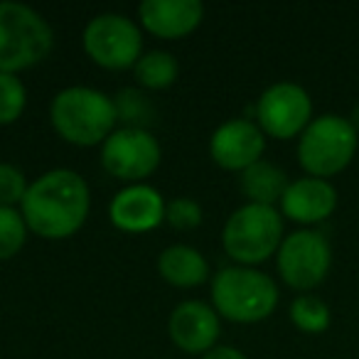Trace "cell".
Returning a JSON list of instances; mask_svg holds the SVG:
<instances>
[{
  "label": "cell",
  "instance_id": "1",
  "mask_svg": "<svg viewBox=\"0 0 359 359\" xmlns=\"http://www.w3.org/2000/svg\"><path fill=\"white\" fill-rule=\"evenodd\" d=\"M91 210V192L84 175L69 168H55L30 182L20 205L27 229L40 239H69L84 226Z\"/></svg>",
  "mask_w": 359,
  "mask_h": 359
},
{
  "label": "cell",
  "instance_id": "16",
  "mask_svg": "<svg viewBox=\"0 0 359 359\" xmlns=\"http://www.w3.org/2000/svg\"><path fill=\"white\" fill-rule=\"evenodd\" d=\"M158 273L172 288H197L210 280V261L187 244H172L160 251Z\"/></svg>",
  "mask_w": 359,
  "mask_h": 359
},
{
  "label": "cell",
  "instance_id": "11",
  "mask_svg": "<svg viewBox=\"0 0 359 359\" xmlns=\"http://www.w3.org/2000/svg\"><path fill=\"white\" fill-rule=\"evenodd\" d=\"M266 133L251 118H229L210 135V158L229 172H244L264 160Z\"/></svg>",
  "mask_w": 359,
  "mask_h": 359
},
{
  "label": "cell",
  "instance_id": "23",
  "mask_svg": "<svg viewBox=\"0 0 359 359\" xmlns=\"http://www.w3.org/2000/svg\"><path fill=\"white\" fill-rule=\"evenodd\" d=\"M27 187H30V182L18 165L0 163V207L20 210L22 200L27 195Z\"/></svg>",
  "mask_w": 359,
  "mask_h": 359
},
{
  "label": "cell",
  "instance_id": "20",
  "mask_svg": "<svg viewBox=\"0 0 359 359\" xmlns=\"http://www.w3.org/2000/svg\"><path fill=\"white\" fill-rule=\"evenodd\" d=\"M27 234L30 229H27L20 210L0 207V261L15 259L25 246Z\"/></svg>",
  "mask_w": 359,
  "mask_h": 359
},
{
  "label": "cell",
  "instance_id": "5",
  "mask_svg": "<svg viewBox=\"0 0 359 359\" xmlns=\"http://www.w3.org/2000/svg\"><path fill=\"white\" fill-rule=\"evenodd\" d=\"M283 215L276 207L266 205H241L224 222L222 229V246L224 254L236 266L266 264L271 256L278 254L283 244Z\"/></svg>",
  "mask_w": 359,
  "mask_h": 359
},
{
  "label": "cell",
  "instance_id": "3",
  "mask_svg": "<svg viewBox=\"0 0 359 359\" xmlns=\"http://www.w3.org/2000/svg\"><path fill=\"white\" fill-rule=\"evenodd\" d=\"M212 308L236 325L264 323L278 308V285L269 273L251 266H226L212 278Z\"/></svg>",
  "mask_w": 359,
  "mask_h": 359
},
{
  "label": "cell",
  "instance_id": "7",
  "mask_svg": "<svg viewBox=\"0 0 359 359\" xmlns=\"http://www.w3.org/2000/svg\"><path fill=\"white\" fill-rule=\"evenodd\" d=\"M81 47L101 69H133L135 62L143 57V32L123 13H101L86 22Z\"/></svg>",
  "mask_w": 359,
  "mask_h": 359
},
{
  "label": "cell",
  "instance_id": "18",
  "mask_svg": "<svg viewBox=\"0 0 359 359\" xmlns=\"http://www.w3.org/2000/svg\"><path fill=\"white\" fill-rule=\"evenodd\" d=\"M177 74H180V65L172 52L168 50L143 52V57L133 67V76L138 81V86L150 91L170 89L177 81Z\"/></svg>",
  "mask_w": 359,
  "mask_h": 359
},
{
  "label": "cell",
  "instance_id": "2",
  "mask_svg": "<svg viewBox=\"0 0 359 359\" xmlns=\"http://www.w3.org/2000/svg\"><path fill=\"white\" fill-rule=\"evenodd\" d=\"M50 123L62 140L76 148L101 145L118 123L116 104L94 86H67L50 101Z\"/></svg>",
  "mask_w": 359,
  "mask_h": 359
},
{
  "label": "cell",
  "instance_id": "15",
  "mask_svg": "<svg viewBox=\"0 0 359 359\" xmlns=\"http://www.w3.org/2000/svg\"><path fill=\"white\" fill-rule=\"evenodd\" d=\"M138 20L160 40H182L202 25L205 6L200 0H143Z\"/></svg>",
  "mask_w": 359,
  "mask_h": 359
},
{
  "label": "cell",
  "instance_id": "9",
  "mask_svg": "<svg viewBox=\"0 0 359 359\" xmlns=\"http://www.w3.org/2000/svg\"><path fill=\"white\" fill-rule=\"evenodd\" d=\"M163 150L148 128L121 126L101 143V165L111 177L140 185L160 168Z\"/></svg>",
  "mask_w": 359,
  "mask_h": 359
},
{
  "label": "cell",
  "instance_id": "12",
  "mask_svg": "<svg viewBox=\"0 0 359 359\" xmlns=\"http://www.w3.org/2000/svg\"><path fill=\"white\" fill-rule=\"evenodd\" d=\"M170 342L187 354H207L217 347L222 334V318L210 303L182 300L168 318Z\"/></svg>",
  "mask_w": 359,
  "mask_h": 359
},
{
  "label": "cell",
  "instance_id": "17",
  "mask_svg": "<svg viewBox=\"0 0 359 359\" xmlns=\"http://www.w3.org/2000/svg\"><path fill=\"white\" fill-rule=\"evenodd\" d=\"M239 185H241L244 197L251 202V205L276 207V205H280V200H283L290 180H288V175H285V170L278 168L276 163L259 160L256 165H251L249 170L241 172Z\"/></svg>",
  "mask_w": 359,
  "mask_h": 359
},
{
  "label": "cell",
  "instance_id": "4",
  "mask_svg": "<svg viewBox=\"0 0 359 359\" xmlns=\"http://www.w3.org/2000/svg\"><path fill=\"white\" fill-rule=\"evenodd\" d=\"M55 47V30L35 8L0 0V74H20L42 65Z\"/></svg>",
  "mask_w": 359,
  "mask_h": 359
},
{
  "label": "cell",
  "instance_id": "14",
  "mask_svg": "<svg viewBox=\"0 0 359 359\" xmlns=\"http://www.w3.org/2000/svg\"><path fill=\"white\" fill-rule=\"evenodd\" d=\"M280 215L303 226H313L330 219L337 210V190L330 180L320 177H298L290 180L288 190L280 200Z\"/></svg>",
  "mask_w": 359,
  "mask_h": 359
},
{
  "label": "cell",
  "instance_id": "13",
  "mask_svg": "<svg viewBox=\"0 0 359 359\" xmlns=\"http://www.w3.org/2000/svg\"><path fill=\"white\" fill-rule=\"evenodd\" d=\"M165 197L148 182L126 185L109 202V222L126 234H148L165 222Z\"/></svg>",
  "mask_w": 359,
  "mask_h": 359
},
{
  "label": "cell",
  "instance_id": "19",
  "mask_svg": "<svg viewBox=\"0 0 359 359\" xmlns=\"http://www.w3.org/2000/svg\"><path fill=\"white\" fill-rule=\"evenodd\" d=\"M288 315H290V323L305 334H323L330 327V323H332L330 305L313 293L295 295L288 308Z\"/></svg>",
  "mask_w": 359,
  "mask_h": 359
},
{
  "label": "cell",
  "instance_id": "8",
  "mask_svg": "<svg viewBox=\"0 0 359 359\" xmlns=\"http://www.w3.org/2000/svg\"><path fill=\"white\" fill-rule=\"evenodd\" d=\"M332 246L320 231L298 229L288 234L276 254V269L288 288L298 293L315 290L330 273Z\"/></svg>",
  "mask_w": 359,
  "mask_h": 359
},
{
  "label": "cell",
  "instance_id": "10",
  "mask_svg": "<svg viewBox=\"0 0 359 359\" xmlns=\"http://www.w3.org/2000/svg\"><path fill=\"white\" fill-rule=\"evenodd\" d=\"M254 116L266 138H300V133L313 121V99L295 81H276L259 96Z\"/></svg>",
  "mask_w": 359,
  "mask_h": 359
},
{
  "label": "cell",
  "instance_id": "21",
  "mask_svg": "<svg viewBox=\"0 0 359 359\" xmlns=\"http://www.w3.org/2000/svg\"><path fill=\"white\" fill-rule=\"evenodd\" d=\"M27 106V89L18 74H0V126H13Z\"/></svg>",
  "mask_w": 359,
  "mask_h": 359
},
{
  "label": "cell",
  "instance_id": "24",
  "mask_svg": "<svg viewBox=\"0 0 359 359\" xmlns=\"http://www.w3.org/2000/svg\"><path fill=\"white\" fill-rule=\"evenodd\" d=\"M202 219H205L202 205L192 200V197H175L165 207V222L177 231L197 229L202 224Z\"/></svg>",
  "mask_w": 359,
  "mask_h": 359
},
{
  "label": "cell",
  "instance_id": "26",
  "mask_svg": "<svg viewBox=\"0 0 359 359\" xmlns=\"http://www.w3.org/2000/svg\"><path fill=\"white\" fill-rule=\"evenodd\" d=\"M349 123H352V126H354V130L359 133V106H354L352 114H349Z\"/></svg>",
  "mask_w": 359,
  "mask_h": 359
},
{
  "label": "cell",
  "instance_id": "25",
  "mask_svg": "<svg viewBox=\"0 0 359 359\" xmlns=\"http://www.w3.org/2000/svg\"><path fill=\"white\" fill-rule=\"evenodd\" d=\"M202 359H249L239 347L231 344H217L215 349H210L207 354H202Z\"/></svg>",
  "mask_w": 359,
  "mask_h": 359
},
{
  "label": "cell",
  "instance_id": "22",
  "mask_svg": "<svg viewBox=\"0 0 359 359\" xmlns=\"http://www.w3.org/2000/svg\"><path fill=\"white\" fill-rule=\"evenodd\" d=\"M118 121H123L128 128H145L150 121V104L148 96L138 89H121L114 99Z\"/></svg>",
  "mask_w": 359,
  "mask_h": 359
},
{
  "label": "cell",
  "instance_id": "6",
  "mask_svg": "<svg viewBox=\"0 0 359 359\" xmlns=\"http://www.w3.org/2000/svg\"><path fill=\"white\" fill-rule=\"evenodd\" d=\"M359 148V133L349 118L323 114L298 138V163L310 177L327 180L349 168Z\"/></svg>",
  "mask_w": 359,
  "mask_h": 359
}]
</instances>
